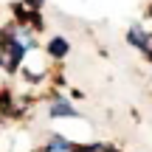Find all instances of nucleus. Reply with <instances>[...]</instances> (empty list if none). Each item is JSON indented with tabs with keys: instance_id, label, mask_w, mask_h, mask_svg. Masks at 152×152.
I'll return each mask as SVG.
<instances>
[{
	"instance_id": "f257e3e1",
	"label": "nucleus",
	"mask_w": 152,
	"mask_h": 152,
	"mask_svg": "<svg viewBox=\"0 0 152 152\" xmlns=\"http://www.w3.org/2000/svg\"><path fill=\"white\" fill-rule=\"evenodd\" d=\"M45 152H76V147L71 141H65L62 135H51L48 138V147H45Z\"/></svg>"
},
{
	"instance_id": "f03ea898",
	"label": "nucleus",
	"mask_w": 152,
	"mask_h": 152,
	"mask_svg": "<svg viewBox=\"0 0 152 152\" xmlns=\"http://www.w3.org/2000/svg\"><path fill=\"white\" fill-rule=\"evenodd\" d=\"M48 54L54 56V59H62V56H68V39H62V37L51 39V42H48Z\"/></svg>"
},
{
	"instance_id": "7ed1b4c3",
	"label": "nucleus",
	"mask_w": 152,
	"mask_h": 152,
	"mask_svg": "<svg viewBox=\"0 0 152 152\" xmlns=\"http://www.w3.org/2000/svg\"><path fill=\"white\" fill-rule=\"evenodd\" d=\"M149 39L152 37H147V34L141 31V28H130V45H138V48H144V51H149Z\"/></svg>"
},
{
	"instance_id": "20e7f679",
	"label": "nucleus",
	"mask_w": 152,
	"mask_h": 152,
	"mask_svg": "<svg viewBox=\"0 0 152 152\" xmlns=\"http://www.w3.org/2000/svg\"><path fill=\"white\" fill-rule=\"evenodd\" d=\"M51 115H54V118H62V115H76V107H71L68 102H54Z\"/></svg>"
},
{
	"instance_id": "39448f33",
	"label": "nucleus",
	"mask_w": 152,
	"mask_h": 152,
	"mask_svg": "<svg viewBox=\"0 0 152 152\" xmlns=\"http://www.w3.org/2000/svg\"><path fill=\"white\" fill-rule=\"evenodd\" d=\"M26 3H28V6H31V9H37V6H39V3H42V0H26Z\"/></svg>"
}]
</instances>
